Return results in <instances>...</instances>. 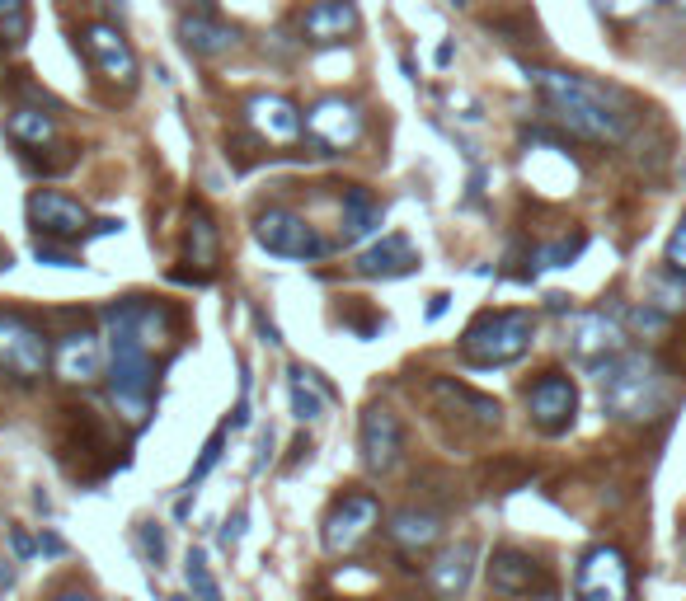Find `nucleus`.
<instances>
[{
    "label": "nucleus",
    "mask_w": 686,
    "mask_h": 601,
    "mask_svg": "<svg viewBox=\"0 0 686 601\" xmlns=\"http://www.w3.org/2000/svg\"><path fill=\"white\" fill-rule=\"evenodd\" d=\"M381 202L372 198V188L353 184L348 193H343V245H358V240H367L372 231H381Z\"/></svg>",
    "instance_id": "5701e85b"
},
{
    "label": "nucleus",
    "mask_w": 686,
    "mask_h": 601,
    "mask_svg": "<svg viewBox=\"0 0 686 601\" xmlns=\"http://www.w3.org/2000/svg\"><path fill=\"white\" fill-rule=\"evenodd\" d=\"M184 245H188V259L198 263L203 273L217 268V254H221V235H217V221L207 212L203 202L188 207V231H184Z\"/></svg>",
    "instance_id": "b1692460"
},
{
    "label": "nucleus",
    "mask_w": 686,
    "mask_h": 601,
    "mask_svg": "<svg viewBox=\"0 0 686 601\" xmlns=\"http://www.w3.org/2000/svg\"><path fill=\"white\" fill-rule=\"evenodd\" d=\"M672 10H677V15L686 19V0H672Z\"/></svg>",
    "instance_id": "37998d69"
},
{
    "label": "nucleus",
    "mask_w": 686,
    "mask_h": 601,
    "mask_svg": "<svg viewBox=\"0 0 686 601\" xmlns=\"http://www.w3.org/2000/svg\"><path fill=\"white\" fill-rule=\"evenodd\" d=\"M245 123L268 146H292L301 137L306 118H301V108L287 94H254L250 104H245Z\"/></svg>",
    "instance_id": "ddd939ff"
},
{
    "label": "nucleus",
    "mask_w": 686,
    "mask_h": 601,
    "mask_svg": "<svg viewBox=\"0 0 686 601\" xmlns=\"http://www.w3.org/2000/svg\"><path fill=\"white\" fill-rule=\"evenodd\" d=\"M381 522V503L372 494H343L325 517V550L329 555H353L362 540Z\"/></svg>",
    "instance_id": "9d476101"
},
{
    "label": "nucleus",
    "mask_w": 686,
    "mask_h": 601,
    "mask_svg": "<svg viewBox=\"0 0 686 601\" xmlns=\"http://www.w3.org/2000/svg\"><path fill=\"white\" fill-rule=\"evenodd\" d=\"M52 367H57V376H62L66 386H90L94 376L104 371V343H99V334H90V329L66 334L57 343V353H52Z\"/></svg>",
    "instance_id": "dca6fc26"
},
{
    "label": "nucleus",
    "mask_w": 686,
    "mask_h": 601,
    "mask_svg": "<svg viewBox=\"0 0 686 601\" xmlns=\"http://www.w3.org/2000/svg\"><path fill=\"white\" fill-rule=\"evenodd\" d=\"M141 550H146V559H151V564H165V531H160L156 522H146L141 526Z\"/></svg>",
    "instance_id": "72a5a7b5"
},
{
    "label": "nucleus",
    "mask_w": 686,
    "mask_h": 601,
    "mask_svg": "<svg viewBox=\"0 0 686 601\" xmlns=\"http://www.w3.org/2000/svg\"><path fill=\"white\" fill-rule=\"evenodd\" d=\"M5 137L15 141V146L43 151V146H52V137H57V123H52V113H43V108H15V113L5 118Z\"/></svg>",
    "instance_id": "a878e982"
},
{
    "label": "nucleus",
    "mask_w": 686,
    "mask_h": 601,
    "mask_svg": "<svg viewBox=\"0 0 686 601\" xmlns=\"http://www.w3.org/2000/svg\"><path fill=\"white\" fill-rule=\"evenodd\" d=\"M419 268V249L409 245V235H381L372 249L358 254L362 278H405Z\"/></svg>",
    "instance_id": "a211bd4d"
},
{
    "label": "nucleus",
    "mask_w": 686,
    "mask_h": 601,
    "mask_svg": "<svg viewBox=\"0 0 686 601\" xmlns=\"http://www.w3.org/2000/svg\"><path fill=\"white\" fill-rule=\"evenodd\" d=\"M668 268H677L686 278V212H682V221H677V231H672V240H668Z\"/></svg>",
    "instance_id": "f704fd0d"
},
{
    "label": "nucleus",
    "mask_w": 686,
    "mask_h": 601,
    "mask_svg": "<svg viewBox=\"0 0 686 601\" xmlns=\"http://www.w3.org/2000/svg\"><path fill=\"white\" fill-rule=\"evenodd\" d=\"M287 395H292V414L301 418V423H311V418L325 414L329 404V390L320 386V376L306 367H292L287 371Z\"/></svg>",
    "instance_id": "bb28decb"
},
{
    "label": "nucleus",
    "mask_w": 686,
    "mask_h": 601,
    "mask_svg": "<svg viewBox=\"0 0 686 601\" xmlns=\"http://www.w3.org/2000/svg\"><path fill=\"white\" fill-rule=\"evenodd\" d=\"M38 550H43V555H66V540H62V536H52V531H43Z\"/></svg>",
    "instance_id": "58836bf2"
},
{
    "label": "nucleus",
    "mask_w": 686,
    "mask_h": 601,
    "mask_svg": "<svg viewBox=\"0 0 686 601\" xmlns=\"http://www.w3.org/2000/svg\"><path fill=\"white\" fill-rule=\"evenodd\" d=\"M358 442H362V465H367L372 475H386V470H395L400 451H405V432H400V418L390 414L386 404H372V409L362 414Z\"/></svg>",
    "instance_id": "f8f14e48"
},
{
    "label": "nucleus",
    "mask_w": 686,
    "mask_h": 601,
    "mask_svg": "<svg viewBox=\"0 0 686 601\" xmlns=\"http://www.w3.org/2000/svg\"><path fill=\"white\" fill-rule=\"evenodd\" d=\"M593 371H597V381H602V409L611 418H621V423H649V418H658L663 400H668L663 371H658L654 357H644V353L621 348V353L607 357Z\"/></svg>",
    "instance_id": "7ed1b4c3"
},
{
    "label": "nucleus",
    "mask_w": 686,
    "mask_h": 601,
    "mask_svg": "<svg viewBox=\"0 0 686 601\" xmlns=\"http://www.w3.org/2000/svg\"><path fill=\"white\" fill-rule=\"evenodd\" d=\"M254 240L278 254V259H301V263H315L329 254V240L315 231L306 216L287 212V207H268V212L254 216Z\"/></svg>",
    "instance_id": "423d86ee"
},
{
    "label": "nucleus",
    "mask_w": 686,
    "mask_h": 601,
    "mask_svg": "<svg viewBox=\"0 0 686 601\" xmlns=\"http://www.w3.org/2000/svg\"><path fill=\"white\" fill-rule=\"evenodd\" d=\"M541 583H546V569L531 555H522V550H499V555L489 559V587L499 597H527L531 587H541Z\"/></svg>",
    "instance_id": "6ab92c4d"
},
{
    "label": "nucleus",
    "mask_w": 686,
    "mask_h": 601,
    "mask_svg": "<svg viewBox=\"0 0 686 601\" xmlns=\"http://www.w3.org/2000/svg\"><path fill=\"white\" fill-rule=\"evenodd\" d=\"M527 414L546 437H560V432L574 428V418H578V386L564 371H546L527 390Z\"/></svg>",
    "instance_id": "6e6552de"
},
{
    "label": "nucleus",
    "mask_w": 686,
    "mask_h": 601,
    "mask_svg": "<svg viewBox=\"0 0 686 601\" xmlns=\"http://www.w3.org/2000/svg\"><path fill=\"white\" fill-rule=\"evenodd\" d=\"M226 432H231V423H221L212 437H207V447H203V456H198V465H193V475H188V489L193 484H203L207 475H212V465L221 461V447H226Z\"/></svg>",
    "instance_id": "c756f323"
},
{
    "label": "nucleus",
    "mask_w": 686,
    "mask_h": 601,
    "mask_svg": "<svg viewBox=\"0 0 686 601\" xmlns=\"http://www.w3.org/2000/svg\"><path fill=\"white\" fill-rule=\"evenodd\" d=\"M536 339V315L531 310H484L461 334V357L470 367H508Z\"/></svg>",
    "instance_id": "20e7f679"
},
{
    "label": "nucleus",
    "mask_w": 686,
    "mask_h": 601,
    "mask_svg": "<svg viewBox=\"0 0 686 601\" xmlns=\"http://www.w3.org/2000/svg\"><path fill=\"white\" fill-rule=\"evenodd\" d=\"M47 362H52V348H47L43 329L15 310H0V371L19 386H33V381H43Z\"/></svg>",
    "instance_id": "39448f33"
},
{
    "label": "nucleus",
    "mask_w": 686,
    "mask_h": 601,
    "mask_svg": "<svg viewBox=\"0 0 686 601\" xmlns=\"http://www.w3.org/2000/svg\"><path fill=\"white\" fill-rule=\"evenodd\" d=\"M240 536H245V508H235V512H231V522L221 526V545H235Z\"/></svg>",
    "instance_id": "e433bc0d"
},
{
    "label": "nucleus",
    "mask_w": 686,
    "mask_h": 601,
    "mask_svg": "<svg viewBox=\"0 0 686 601\" xmlns=\"http://www.w3.org/2000/svg\"><path fill=\"white\" fill-rule=\"evenodd\" d=\"M531 85L541 90V99L550 104V113L560 118L574 137L597 141V146H616V141L630 137V123L625 113H616L611 94L593 80L574 76V71H531Z\"/></svg>",
    "instance_id": "f03ea898"
},
{
    "label": "nucleus",
    "mask_w": 686,
    "mask_h": 601,
    "mask_svg": "<svg viewBox=\"0 0 686 601\" xmlns=\"http://www.w3.org/2000/svg\"><path fill=\"white\" fill-rule=\"evenodd\" d=\"M574 601H630V564L616 545H593L578 559Z\"/></svg>",
    "instance_id": "0eeeda50"
},
{
    "label": "nucleus",
    "mask_w": 686,
    "mask_h": 601,
    "mask_svg": "<svg viewBox=\"0 0 686 601\" xmlns=\"http://www.w3.org/2000/svg\"><path fill=\"white\" fill-rule=\"evenodd\" d=\"M649 306L658 310V315H682L686 310V278L677 273V268H663V273H654L649 278Z\"/></svg>",
    "instance_id": "cd10ccee"
},
{
    "label": "nucleus",
    "mask_w": 686,
    "mask_h": 601,
    "mask_svg": "<svg viewBox=\"0 0 686 601\" xmlns=\"http://www.w3.org/2000/svg\"><path fill=\"white\" fill-rule=\"evenodd\" d=\"M475 578V545L461 540V545H447L442 555L428 564V583H433L437 597H461Z\"/></svg>",
    "instance_id": "412c9836"
},
{
    "label": "nucleus",
    "mask_w": 686,
    "mask_h": 601,
    "mask_svg": "<svg viewBox=\"0 0 686 601\" xmlns=\"http://www.w3.org/2000/svg\"><path fill=\"white\" fill-rule=\"evenodd\" d=\"M390 540H395V550H405V555H423V550H433L437 540H442V517L428 508H405L390 517Z\"/></svg>",
    "instance_id": "4be33fe9"
},
{
    "label": "nucleus",
    "mask_w": 686,
    "mask_h": 601,
    "mask_svg": "<svg viewBox=\"0 0 686 601\" xmlns=\"http://www.w3.org/2000/svg\"><path fill=\"white\" fill-rule=\"evenodd\" d=\"M578 249H583V235H574V240H560V245H546L536 259L546 263V268H564L569 259H578Z\"/></svg>",
    "instance_id": "473e14b6"
},
{
    "label": "nucleus",
    "mask_w": 686,
    "mask_h": 601,
    "mask_svg": "<svg viewBox=\"0 0 686 601\" xmlns=\"http://www.w3.org/2000/svg\"><path fill=\"white\" fill-rule=\"evenodd\" d=\"M10 545H15V555H19V559H29L33 550H38V545H33V540L24 536V531H19V526H10Z\"/></svg>",
    "instance_id": "4c0bfd02"
},
{
    "label": "nucleus",
    "mask_w": 686,
    "mask_h": 601,
    "mask_svg": "<svg viewBox=\"0 0 686 601\" xmlns=\"http://www.w3.org/2000/svg\"><path fill=\"white\" fill-rule=\"evenodd\" d=\"M29 221H33V231L47 235V240H85V235H90V212H85V202L66 198L57 188H38V193H33Z\"/></svg>",
    "instance_id": "9b49d317"
},
{
    "label": "nucleus",
    "mask_w": 686,
    "mask_h": 601,
    "mask_svg": "<svg viewBox=\"0 0 686 601\" xmlns=\"http://www.w3.org/2000/svg\"><path fill=\"white\" fill-rule=\"evenodd\" d=\"M654 0H597V10L611 19H630V15H640V10H649Z\"/></svg>",
    "instance_id": "c9c22d12"
},
{
    "label": "nucleus",
    "mask_w": 686,
    "mask_h": 601,
    "mask_svg": "<svg viewBox=\"0 0 686 601\" xmlns=\"http://www.w3.org/2000/svg\"><path fill=\"white\" fill-rule=\"evenodd\" d=\"M179 38H184V47L193 52V57H221V52H231L235 47V29L231 24H221L212 10H193V15L179 19Z\"/></svg>",
    "instance_id": "aec40b11"
},
{
    "label": "nucleus",
    "mask_w": 686,
    "mask_h": 601,
    "mask_svg": "<svg viewBox=\"0 0 686 601\" xmlns=\"http://www.w3.org/2000/svg\"><path fill=\"white\" fill-rule=\"evenodd\" d=\"M33 259L47 263V268H76V254H71V249H62V245H52L47 235H38V240H33Z\"/></svg>",
    "instance_id": "2f4dec72"
},
{
    "label": "nucleus",
    "mask_w": 686,
    "mask_h": 601,
    "mask_svg": "<svg viewBox=\"0 0 686 601\" xmlns=\"http://www.w3.org/2000/svg\"><path fill=\"white\" fill-rule=\"evenodd\" d=\"M10 587H15V569H10V564H0V592H10Z\"/></svg>",
    "instance_id": "a19ab883"
},
{
    "label": "nucleus",
    "mask_w": 686,
    "mask_h": 601,
    "mask_svg": "<svg viewBox=\"0 0 686 601\" xmlns=\"http://www.w3.org/2000/svg\"><path fill=\"white\" fill-rule=\"evenodd\" d=\"M184 578H188V587H193V597L198 601H221V587H217V578H212V569H207L203 550H188Z\"/></svg>",
    "instance_id": "c85d7f7f"
},
{
    "label": "nucleus",
    "mask_w": 686,
    "mask_h": 601,
    "mask_svg": "<svg viewBox=\"0 0 686 601\" xmlns=\"http://www.w3.org/2000/svg\"><path fill=\"white\" fill-rule=\"evenodd\" d=\"M447 301H452V296H447V292H437L433 301H428V320H437V315H442V310H447Z\"/></svg>",
    "instance_id": "ea45409f"
},
{
    "label": "nucleus",
    "mask_w": 686,
    "mask_h": 601,
    "mask_svg": "<svg viewBox=\"0 0 686 601\" xmlns=\"http://www.w3.org/2000/svg\"><path fill=\"white\" fill-rule=\"evenodd\" d=\"M104 324H109V395L118 414L141 428L156 400V367H151V348L137 334V301L109 306Z\"/></svg>",
    "instance_id": "f257e3e1"
},
{
    "label": "nucleus",
    "mask_w": 686,
    "mask_h": 601,
    "mask_svg": "<svg viewBox=\"0 0 686 601\" xmlns=\"http://www.w3.org/2000/svg\"><path fill=\"white\" fill-rule=\"evenodd\" d=\"M170 601H184V597H170Z\"/></svg>",
    "instance_id": "c03bdc74"
},
{
    "label": "nucleus",
    "mask_w": 686,
    "mask_h": 601,
    "mask_svg": "<svg viewBox=\"0 0 686 601\" xmlns=\"http://www.w3.org/2000/svg\"><path fill=\"white\" fill-rule=\"evenodd\" d=\"M52 601H94V597H90V592H57Z\"/></svg>",
    "instance_id": "79ce46f5"
},
{
    "label": "nucleus",
    "mask_w": 686,
    "mask_h": 601,
    "mask_svg": "<svg viewBox=\"0 0 686 601\" xmlns=\"http://www.w3.org/2000/svg\"><path fill=\"white\" fill-rule=\"evenodd\" d=\"M362 108L353 99H343V94H329L320 104L306 113V137L320 146V151H348V146H358L362 141Z\"/></svg>",
    "instance_id": "1a4fd4ad"
},
{
    "label": "nucleus",
    "mask_w": 686,
    "mask_h": 601,
    "mask_svg": "<svg viewBox=\"0 0 686 601\" xmlns=\"http://www.w3.org/2000/svg\"><path fill=\"white\" fill-rule=\"evenodd\" d=\"M24 29H29L24 0H0V33H5V38H24Z\"/></svg>",
    "instance_id": "7c9ffc66"
},
{
    "label": "nucleus",
    "mask_w": 686,
    "mask_h": 601,
    "mask_svg": "<svg viewBox=\"0 0 686 601\" xmlns=\"http://www.w3.org/2000/svg\"><path fill=\"white\" fill-rule=\"evenodd\" d=\"M569 348H574L578 362H588V367H602L607 357H616L625 348V329L611 320L607 310H588V315H574Z\"/></svg>",
    "instance_id": "4468645a"
},
{
    "label": "nucleus",
    "mask_w": 686,
    "mask_h": 601,
    "mask_svg": "<svg viewBox=\"0 0 686 601\" xmlns=\"http://www.w3.org/2000/svg\"><path fill=\"white\" fill-rule=\"evenodd\" d=\"M80 38H85V52L94 57V66L104 71V80H113V85H132L137 80V57H132L127 38L113 24H90Z\"/></svg>",
    "instance_id": "f3484780"
},
{
    "label": "nucleus",
    "mask_w": 686,
    "mask_h": 601,
    "mask_svg": "<svg viewBox=\"0 0 686 601\" xmlns=\"http://www.w3.org/2000/svg\"><path fill=\"white\" fill-rule=\"evenodd\" d=\"M362 24L353 0H311V10L301 15V38L315 47H334L343 38H353Z\"/></svg>",
    "instance_id": "2eb2a0df"
},
{
    "label": "nucleus",
    "mask_w": 686,
    "mask_h": 601,
    "mask_svg": "<svg viewBox=\"0 0 686 601\" xmlns=\"http://www.w3.org/2000/svg\"><path fill=\"white\" fill-rule=\"evenodd\" d=\"M433 395L437 400H447L452 409H461V414H470L480 428H499V418H503L499 400H489V395H480V390L461 386V381H433Z\"/></svg>",
    "instance_id": "393cba45"
}]
</instances>
